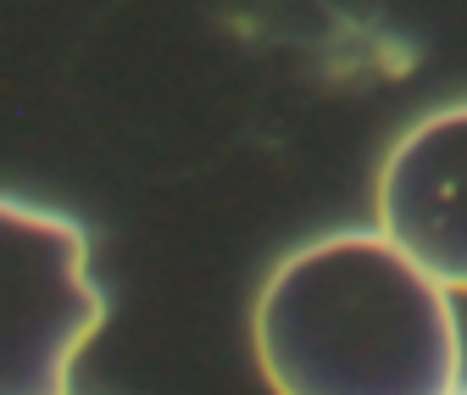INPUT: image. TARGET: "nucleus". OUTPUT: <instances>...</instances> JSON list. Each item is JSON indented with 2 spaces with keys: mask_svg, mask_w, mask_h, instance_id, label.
<instances>
[{
  "mask_svg": "<svg viewBox=\"0 0 467 395\" xmlns=\"http://www.w3.org/2000/svg\"><path fill=\"white\" fill-rule=\"evenodd\" d=\"M456 395H467V390H456Z\"/></svg>",
  "mask_w": 467,
  "mask_h": 395,
  "instance_id": "obj_4",
  "label": "nucleus"
},
{
  "mask_svg": "<svg viewBox=\"0 0 467 395\" xmlns=\"http://www.w3.org/2000/svg\"><path fill=\"white\" fill-rule=\"evenodd\" d=\"M106 323L89 240L73 217L0 195V395H67Z\"/></svg>",
  "mask_w": 467,
  "mask_h": 395,
  "instance_id": "obj_2",
  "label": "nucleus"
},
{
  "mask_svg": "<svg viewBox=\"0 0 467 395\" xmlns=\"http://www.w3.org/2000/svg\"><path fill=\"white\" fill-rule=\"evenodd\" d=\"M251 351L273 395H456L451 290L389 234H323L256 296Z\"/></svg>",
  "mask_w": 467,
  "mask_h": 395,
  "instance_id": "obj_1",
  "label": "nucleus"
},
{
  "mask_svg": "<svg viewBox=\"0 0 467 395\" xmlns=\"http://www.w3.org/2000/svg\"><path fill=\"white\" fill-rule=\"evenodd\" d=\"M379 234L467 296V100L406 129L379 167Z\"/></svg>",
  "mask_w": 467,
  "mask_h": 395,
  "instance_id": "obj_3",
  "label": "nucleus"
}]
</instances>
